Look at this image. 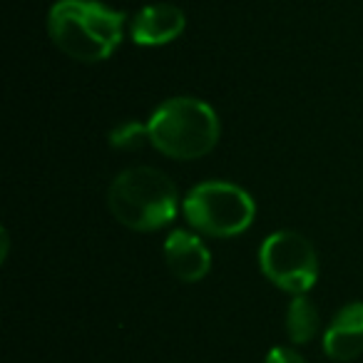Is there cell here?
<instances>
[{
    "mask_svg": "<svg viewBox=\"0 0 363 363\" xmlns=\"http://www.w3.org/2000/svg\"><path fill=\"white\" fill-rule=\"evenodd\" d=\"M48 33L72 60L102 62L120 48L125 16L100 0H57L48 13Z\"/></svg>",
    "mask_w": 363,
    "mask_h": 363,
    "instance_id": "cell-1",
    "label": "cell"
},
{
    "mask_svg": "<svg viewBox=\"0 0 363 363\" xmlns=\"http://www.w3.org/2000/svg\"><path fill=\"white\" fill-rule=\"evenodd\" d=\"M145 142H150V132H147V125H140V122H122L110 132L112 150H140Z\"/></svg>",
    "mask_w": 363,
    "mask_h": 363,
    "instance_id": "cell-10",
    "label": "cell"
},
{
    "mask_svg": "<svg viewBox=\"0 0 363 363\" xmlns=\"http://www.w3.org/2000/svg\"><path fill=\"white\" fill-rule=\"evenodd\" d=\"M150 145L172 160H199L217 147L222 125L212 105L199 97H172L147 120Z\"/></svg>",
    "mask_w": 363,
    "mask_h": 363,
    "instance_id": "cell-3",
    "label": "cell"
},
{
    "mask_svg": "<svg viewBox=\"0 0 363 363\" xmlns=\"http://www.w3.org/2000/svg\"><path fill=\"white\" fill-rule=\"evenodd\" d=\"M264 363H306V361H303L301 353L294 351V348H289V346H277V348H272V351L267 353Z\"/></svg>",
    "mask_w": 363,
    "mask_h": 363,
    "instance_id": "cell-11",
    "label": "cell"
},
{
    "mask_svg": "<svg viewBox=\"0 0 363 363\" xmlns=\"http://www.w3.org/2000/svg\"><path fill=\"white\" fill-rule=\"evenodd\" d=\"M182 214L189 227L207 237L229 239L244 234L254 222V199L247 189L229 182H202L182 199Z\"/></svg>",
    "mask_w": 363,
    "mask_h": 363,
    "instance_id": "cell-4",
    "label": "cell"
},
{
    "mask_svg": "<svg viewBox=\"0 0 363 363\" xmlns=\"http://www.w3.org/2000/svg\"><path fill=\"white\" fill-rule=\"evenodd\" d=\"M318 331V308L306 294L291 298L286 308V333L294 343H308Z\"/></svg>",
    "mask_w": 363,
    "mask_h": 363,
    "instance_id": "cell-9",
    "label": "cell"
},
{
    "mask_svg": "<svg viewBox=\"0 0 363 363\" xmlns=\"http://www.w3.org/2000/svg\"><path fill=\"white\" fill-rule=\"evenodd\" d=\"M0 239H3V257H0V259L6 262V259H8V247H11V239H8V232H6V229H3V234H0Z\"/></svg>",
    "mask_w": 363,
    "mask_h": 363,
    "instance_id": "cell-12",
    "label": "cell"
},
{
    "mask_svg": "<svg viewBox=\"0 0 363 363\" xmlns=\"http://www.w3.org/2000/svg\"><path fill=\"white\" fill-rule=\"evenodd\" d=\"M187 18L172 3H155L147 6L132 18L130 23V35L137 45L142 48H157L167 45V43L177 40L184 33Z\"/></svg>",
    "mask_w": 363,
    "mask_h": 363,
    "instance_id": "cell-7",
    "label": "cell"
},
{
    "mask_svg": "<svg viewBox=\"0 0 363 363\" xmlns=\"http://www.w3.org/2000/svg\"><path fill=\"white\" fill-rule=\"evenodd\" d=\"M107 204L122 227L132 232H157L177 217L179 194L164 172L140 164L112 179Z\"/></svg>",
    "mask_w": 363,
    "mask_h": 363,
    "instance_id": "cell-2",
    "label": "cell"
},
{
    "mask_svg": "<svg viewBox=\"0 0 363 363\" xmlns=\"http://www.w3.org/2000/svg\"><path fill=\"white\" fill-rule=\"evenodd\" d=\"M164 262L172 277L179 279L184 284H197L212 269V254L204 247V242L197 234L187 232V229H177L167 237L164 242Z\"/></svg>",
    "mask_w": 363,
    "mask_h": 363,
    "instance_id": "cell-6",
    "label": "cell"
},
{
    "mask_svg": "<svg viewBox=\"0 0 363 363\" xmlns=\"http://www.w3.org/2000/svg\"><path fill=\"white\" fill-rule=\"evenodd\" d=\"M323 351L333 361H353L363 353V303L351 301L333 313L323 331Z\"/></svg>",
    "mask_w": 363,
    "mask_h": 363,
    "instance_id": "cell-8",
    "label": "cell"
},
{
    "mask_svg": "<svg viewBox=\"0 0 363 363\" xmlns=\"http://www.w3.org/2000/svg\"><path fill=\"white\" fill-rule=\"evenodd\" d=\"M259 267L264 277L286 294H306L318 279V257L303 234L281 229L269 234L259 249Z\"/></svg>",
    "mask_w": 363,
    "mask_h": 363,
    "instance_id": "cell-5",
    "label": "cell"
}]
</instances>
